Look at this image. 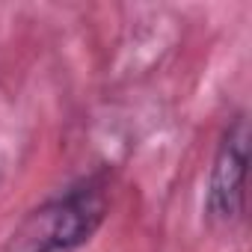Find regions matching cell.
<instances>
[{
	"mask_svg": "<svg viewBox=\"0 0 252 252\" xmlns=\"http://www.w3.org/2000/svg\"><path fill=\"white\" fill-rule=\"evenodd\" d=\"M107 214V184L86 178L39 214L36 252H71L92 237Z\"/></svg>",
	"mask_w": 252,
	"mask_h": 252,
	"instance_id": "6da1fadb",
	"label": "cell"
},
{
	"mask_svg": "<svg viewBox=\"0 0 252 252\" xmlns=\"http://www.w3.org/2000/svg\"><path fill=\"white\" fill-rule=\"evenodd\" d=\"M246 166H249V122L237 113L217 146L208 178V217L217 222H234L246 205Z\"/></svg>",
	"mask_w": 252,
	"mask_h": 252,
	"instance_id": "7a4b0ae2",
	"label": "cell"
}]
</instances>
